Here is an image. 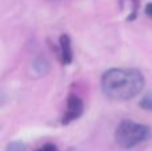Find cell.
Here are the masks:
<instances>
[{
  "instance_id": "obj_3",
  "label": "cell",
  "mask_w": 152,
  "mask_h": 151,
  "mask_svg": "<svg viewBox=\"0 0 152 151\" xmlns=\"http://www.w3.org/2000/svg\"><path fill=\"white\" fill-rule=\"evenodd\" d=\"M83 102H81L80 98H77L76 95H71L68 98V102H67V111L63 117V120L61 123L63 125H68L69 122L77 119L81 114H83Z\"/></svg>"
},
{
  "instance_id": "obj_6",
  "label": "cell",
  "mask_w": 152,
  "mask_h": 151,
  "mask_svg": "<svg viewBox=\"0 0 152 151\" xmlns=\"http://www.w3.org/2000/svg\"><path fill=\"white\" fill-rule=\"evenodd\" d=\"M140 106H142L144 110H150V111H152V94H148L147 96H144V99L142 100Z\"/></svg>"
},
{
  "instance_id": "obj_8",
  "label": "cell",
  "mask_w": 152,
  "mask_h": 151,
  "mask_svg": "<svg viewBox=\"0 0 152 151\" xmlns=\"http://www.w3.org/2000/svg\"><path fill=\"white\" fill-rule=\"evenodd\" d=\"M145 13H147L150 18H152V3H150V4L145 7Z\"/></svg>"
},
{
  "instance_id": "obj_5",
  "label": "cell",
  "mask_w": 152,
  "mask_h": 151,
  "mask_svg": "<svg viewBox=\"0 0 152 151\" xmlns=\"http://www.w3.org/2000/svg\"><path fill=\"white\" fill-rule=\"evenodd\" d=\"M5 151H26V144L23 142H12L5 147Z\"/></svg>"
},
{
  "instance_id": "obj_1",
  "label": "cell",
  "mask_w": 152,
  "mask_h": 151,
  "mask_svg": "<svg viewBox=\"0 0 152 151\" xmlns=\"http://www.w3.org/2000/svg\"><path fill=\"white\" fill-rule=\"evenodd\" d=\"M144 78L135 68H111L103 75V92L115 100H128L142 92Z\"/></svg>"
},
{
  "instance_id": "obj_2",
  "label": "cell",
  "mask_w": 152,
  "mask_h": 151,
  "mask_svg": "<svg viewBox=\"0 0 152 151\" xmlns=\"http://www.w3.org/2000/svg\"><path fill=\"white\" fill-rule=\"evenodd\" d=\"M152 136L151 127L132 120H123L115 131V141L123 149H134Z\"/></svg>"
},
{
  "instance_id": "obj_7",
  "label": "cell",
  "mask_w": 152,
  "mask_h": 151,
  "mask_svg": "<svg viewBox=\"0 0 152 151\" xmlns=\"http://www.w3.org/2000/svg\"><path fill=\"white\" fill-rule=\"evenodd\" d=\"M37 151H58V147L53 146V144H45V146H43Z\"/></svg>"
},
{
  "instance_id": "obj_4",
  "label": "cell",
  "mask_w": 152,
  "mask_h": 151,
  "mask_svg": "<svg viewBox=\"0 0 152 151\" xmlns=\"http://www.w3.org/2000/svg\"><path fill=\"white\" fill-rule=\"evenodd\" d=\"M72 47H71V40H69L68 35H61L60 36V59L63 64H69L72 62Z\"/></svg>"
}]
</instances>
